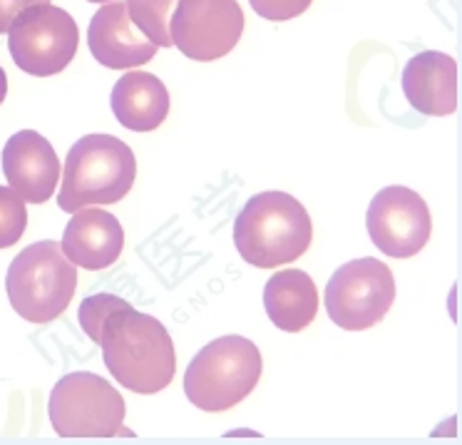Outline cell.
<instances>
[{
    "instance_id": "cell-1",
    "label": "cell",
    "mask_w": 462,
    "mask_h": 445,
    "mask_svg": "<svg viewBox=\"0 0 462 445\" xmlns=\"http://www.w3.org/2000/svg\"><path fill=\"white\" fill-rule=\"evenodd\" d=\"M102 358L115 381L134 394H160L174 378L177 354L167 329L154 319L125 306L102 329Z\"/></svg>"
},
{
    "instance_id": "cell-2",
    "label": "cell",
    "mask_w": 462,
    "mask_h": 445,
    "mask_svg": "<svg viewBox=\"0 0 462 445\" xmlns=\"http://www.w3.org/2000/svg\"><path fill=\"white\" fill-rule=\"evenodd\" d=\"M311 217L286 192L252 197L234 222V244L242 259L259 269L296 262L311 246Z\"/></svg>"
},
{
    "instance_id": "cell-3",
    "label": "cell",
    "mask_w": 462,
    "mask_h": 445,
    "mask_svg": "<svg viewBox=\"0 0 462 445\" xmlns=\"http://www.w3.org/2000/svg\"><path fill=\"white\" fill-rule=\"evenodd\" d=\"M137 177L130 144L112 134H88L70 147L62 167L58 207L75 214L82 207L115 204L127 197Z\"/></svg>"
},
{
    "instance_id": "cell-4",
    "label": "cell",
    "mask_w": 462,
    "mask_h": 445,
    "mask_svg": "<svg viewBox=\"0 0 462 445\" xmlns=\"http://www.w3.org/2000/svg\"><path fill=\"white\" fill-rule=\"evenodd\" d=\"M262 354L244 336H221L191 358L184 374V394L207 413L242 403L262 378Z\"/></svg>"
},
{
    "instance_id": "cell-5",
    "label": "cell",
    "mask_w": 462,
    "mask_h": 445,
    "mask_svg": "<svg viewBox=\"0 0 462 445\" xmlns=\"http://www.w3.org/2000/svg\"><path fill=\"white\" fill-rule=\"evenodd\" d=\"M78 289V269L58 242H35L23 249L5 276L15 314L31 324H48L65 314Z\"/></svg>"
},
{
    "instance_id": "cell-6",
    "label": "cell",
    "mask_w": 462,
    "mask_h": 445,
    "mask_svg": "<svg viewBox=\"0 0 462 445\" xmlns=\"http://www.w3.org/2000/svg\"><path fill=\"white\" fill-rule=\"evenodd\" d=\"M51 423L62 438H112L122 435L125 401L117 388L97 374L62 375L51 394Z\"/></svg>"
},
{
    "instance_id": "cell-7",
    "label": "cell",
    "mask_w": 462,
    "mask_h": 445,
    "mask_svg": "<svg viewBox=\"0 0 462 445\" xmlns=\"http://www.w3.org/2000/svg\"><path fill=\"white\" fill-rule=\"evenodd\" d=\"M78 42L80 31L75 18L51 3L28 5L8 28L13 60L23 72L35 78H48L65 70L78 52Z\"/></svg>"
},
{
    "instance_id": "cell-8",
    "label": "cell",
    "mask_w": 462,
    "mask_h": 445,
    "mask_svg": "<svg viewBox=\"0 0 462 445\" xmlns=\"http://www.w3.org/2000/svg\"><path fill=\"white\" fill-rule=\"evenodd\" d=\"M326 311L346 331H365L381 324L395 301L393 272L378 259L365 256L343 264L326 283Z\"/></svg>"
},
{
    "instance_id": "cell-9",
    "label": "cell",
    "mask_w": 462,
    "mask_h": 445,
    "mask_svg": "<svg viewBox=\"0 0 462 445\" xmlns=\"http://www.w3.org/2000/svg\"><path fill=\"white\" fill-rule=\"evenodd\" d=\"M170 32L171 45L189 60H219L242 41L244 11L236 0H180Z\"/></svg>"
},
{
    "instance_id": "cell-10",
    "label": "cell",
    "mask_w": 462,
    "mask_h": 445,
    "mask_svg": "<svg viewBox=\"0 0 462 445\" xmlns=\"http://www.w3.org/2000/svg\"><path fill=\"white\" fill-rule=\"evenodd\" d=\"M365 222L373 244L393 259L420 254L432 232L430 209L425 199L402 184L385 187L373 197Z\"/></svg>"
},
{
    "instance_id": "cell-11",
    "label": "cell",
    "mask_w": 462,
    "mask_h": 445,
    "mask_svg": "<svg viewBox=\"0 0 462 445\" xmlns=\"http://www.w3.org/2000/svg\"><path fill=\"white\" fill-rule=\"evenodd\" d=\"M88 45L92 58L112 70L140 68L157 55V45L134 25L127 3L122 0L102 3L100 11L92 15Z\"/></svg>"
},
{
    "instance_id": "cell-12",
    "label": "cell",
    "mask_w": 462,
    "mask_h": 445,
    "mask_svg": "<svg viewBox=\"0 0 462 445\" xmlns=\"http://www.w3.org/2000/svg\"><path fill=\"white\" fill-rule=\"evenodd\" d=\"M3 174L25 202H48L60 180L55 147L35 130H21L3 147Z\"/></svg>"
},
{
    "instance_id": "cell-13",
    "label": "cell",
    "mask_w": 462,
    "mask_h": 445,
    "mask_svg": "<svg viewBox=\"0 0 462 445\" xmlns=\"http://www.w3.org/2000/svg\"><path fill=\"white\" fill-rule=\"evenodd\" d=\"M60 246L62 254L75 266H82L88 272H100L120 259L125 232L115 214L95 207L92 209L82 207L65 227Z\"/></svg>"
},
{
    "instance_id": "cell-14",
    "label": "cell",
    "mask_w": 462,
    "mask_h": 445,
    "mask_svg": "<svg viewBox=\"0 0 462 445\" xmlns=\"http://www.w3.org/2000/svg\"><path fill=\"white\" fill-rule=\"evenodd\" d=\"M402 92L422 115H452L457 110V65L445 52H418L402 70Z\"/></svg>"
},
{
    "instance_id": "cell-15",
    "label": "cell",
    "mask_w": 462,
    "mask_h": 445,
    "mask_svg": "<svg viewBox=\"0 0 462 445\" xmlns=\"http://www.w3.org/2000/svg\"><path fill=\"white\" fill-rule=\"evenodd\" d=\"M112 112L127 130H157L170 115V92L157 75L130 70L112 88Z\"/></svg>"
},
{
    "instance_id": "cell-16",
    "label": "cell",
    "mask_w": 462,
    "mask_h": 445,
    "mask_svg": "<svg viewBox=\"0 0 462 445\" xmlns=\"http://www.w3.org/2000/svg\"><path fill=\"white\" fill-rule=\"evenodd\" d=\"M263 306L272 324L289 334H299L311 324L319 311L316 283L301 269H283L273 273L263 289Z\"/></svg>"
},
{
    "instance_id": "cell-17",
    "label": "cell",
    "mask_w": 462,
    "mask_h": 445,
    "mask_svg": "<svg viewBox=\"0 0 462 445\" xmlns=\"http://www.w3.org/2000/svg\"><path fill=\"white\" fill-rule=\"evenodd\" d=\"M180 0H127V11L134 25L157 48H171L170 21Z\"/></svg>"
},
{
    "instance_id": "cell-18",
    "label": "cell",
    "mask_w": 462,
    "mask_h": 445,
    "mask_svg": "<svg viewBox=\"0 0 462 445\" xmlns=\"http://www.w3.org/2000/svg\"><path fill=\"white\" fill-rule=\"evenodd\" d=\"M28 227V207L13 187H0V249L21 242Z\"/></svg>"
},
{
    "instance_id": "cell-19",
    "label": "cell",
    "mask_w": 462,
    "mask_h": 445,
    "mask_svg": "<svg viewBox=\"0 0 462 445\" xmlns=\"http://www.w3.org/2000/svg\"><path fill=\"white\" fill-rule=\"evenodd\" d=\"M125 306H130L122 296H115V293H95V296H88L80 304V326L85 334L90 336L95 344H100L102 329L107 324L115 311H120Z\"/></svg>"
},
{
    "instance_id": "cell-20",
    "label": "cell",
    "mask_w": 462,
    "mask_h": 445,
    "mask_svg": "<svg viewBox=\"0 0 462 445\" xmlns=\"http://www.w3.org/2000/svg\"><path fill=\"white\" fill-rule=\"evenodd\" d=\"M256 15H262L266 21H291L299 18L301 13L311 8L313 0H249Z\"/></svg>"
},
{
    "instance_id": "cell-21",
    "label": "cell",
    "mask_w": 462,
    "mask_h": 445,
    "mask_svg": "<svg viewBox=\"0 0 462 445\" xmlns=\"http://www.w3.org/2000/svg\"><path fill=\"white\" fill-rule=\"evenodd\" d=\"M35 3H51V0H0V35L8 32L18 13L25 11L28 5H35Z\"/></svg>"
},
{
    "instance_id": "cell-22",
    "label": "cell",
    "mask_w": 462,
    "mask_h": 445,
    "mask_svg": "<svg viewBox=\"0 0 462 445\" xmlns=\"http://www.w3.org/2000/svg\"><path fill=\"white\" fill-rule=\"evenodd\" d=\"M5 95H8V78H5V72L0 68V105L5 100Z\"/></svg>"
},
{
    "instance_id": "cell-23",
    "label": "cell",
    "mask_w": 462,
    "mask_h": 445,
    "mask_svg": "<svg viewBox=\"0 0 462 445\" xmlns=\"http://www.w3.org/2000/svg\"><path fill=\"white\" fill-rule=\"evenodd\" d=\"M88 3H110V0H88Z\"/></svg>"
}]
</instances>
